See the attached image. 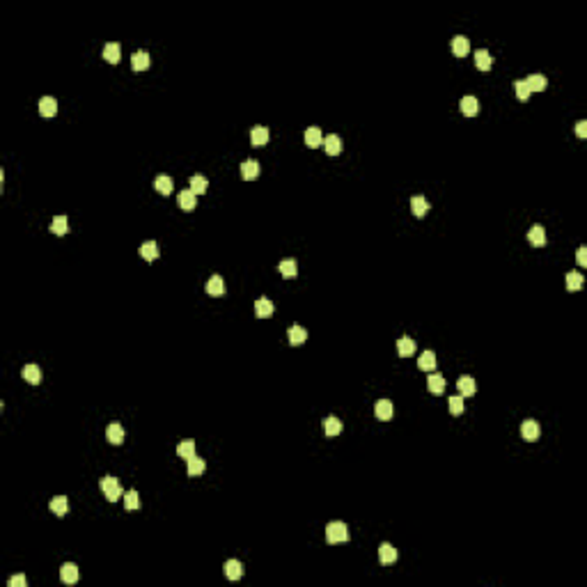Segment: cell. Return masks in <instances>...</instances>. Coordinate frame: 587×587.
<instances>
[{"mask_svg":"<svg viewBox=\"0 0 587 587\" xmlns=\"http://www.w3.org/2000/svg\"><path fill=\"white\" fill-rule=\"evenodd\" d=\"M51 511H53L55 516H65L67 511H69V500H67L65 495H58V498H53L51 500Z\"/></svg>","mask_w":587,"mask_h":587,"instance_id":"cell-24","label":"cell"},{"mask_svg":"<svg viewBox=\"0 0 587 587\" xmlns=\"http://www.w3.org/2000/svg\"><path fill=\"white\" fill-rule=\"evenodd\" d=\"M140 257L147 261H154L158 259V245L154 243V241H147V243L140 245Z\"/></svg>","mask_w":587,"mask_h":587,"instance_id":"cell-30","label":"cell"},{"mask_svg":"<svg viewBox=\"0 0 587 587\" xmlns=\"http://www.w3.org/2000/svg\"><path fill=\"white\" fill-rule=\"evenodd\" d=\"M259 163L257 161H252V158H248V161H243L241 163V177H243L245 181H250V179H257L259 177Z\"/></svg>","mask_w":587,"mask_h":587,"instance_id":"cell-3","label":"cell"},{"mask_svg":"<svg viewBox=\"0 0 587 587\" xmlns=\"http://www.w3.org/2000/svg\"><path fill=\"white\" fill-rule=\"evenodd\" d=\"M39 113H42V117H53L58 113V101L53 97H42L39 99Z\"/></svg>","mask_w":587,"mask_h":587,"instance_id":"cell-10","label":"cell"},{"mask_svg":"<svg viewBox=\"0 0 587 587\" xmlns=\"http://www.w3.org/2000/svg\"><path fill=\"white\" fill-rule=\"evenodd\" d=\"M21 376L28 381V383H33V386H39V383H42V370H39L37 365H33V363L23 367Z\"/></svg>","mask_w":587,"mask_h":587,"instance_id":"cell-7","label":"cell"},{"mask_svg":"<svg viewBox=\"0 0 587 587\" xmlns=\"http://www.w3.org/2000/svg\"><path fill=\"white\" fill-rule=\"evenodd\" d=\"M418 367L422 372H431L436 367V354L434 351H424L422 356L418 358Z\"/></svg>","mask_w":587,"mask_h":587,"instance_id":"cell-32","label":"cell"},{"mask_svg":"<svg viewBox=\"0 0 587 587\" xmlns=\"http://www.w3.org/2000/svg\"><path fill=\"white\" fill-rule=\"evenodd\" d=\"M149 65H152V58H149L147 51H138V53H133V58H131L133 71H145V69H149Z\"/></svg>","mask_w":587,"mask_h":587,"instance_id":"cell-5","label":"cell"},{"mask_svg":"<svg viewBox=\"0 0 587 587\" xmlns=\"http://www.w3.org/2000/svg\"><path fill=\"white\" fill-rule=\"evenodd\" d=\"M411 211H413V216L422 218L424 213L429 211V202H427V197H422V195L411 197Z\"/></svg>","mask_w":587,"mask_h":587,"instance_id":"cell-17","label":"cell"},{"mask_svg":"<svg viewBox=\"0 0 587 587\" xmlns=\"http://www.w3.org/2000/svg\"><path fill=\"white\" fill-rule=\"evenodd\" d=\"M326 541L328 544H344L349 541V527L342 521H333L326 525Z\"/></svg>","mask_w":587,"mask_h":587,"instance_id":"cell-1","label":"cell"},{"mask_svg":"<svg viewBox=\"0 0 587 587\" xmlns=\"http://www.w3.org/2000/svg\"><path fill=\"white\" fill-rule=\"evenodd\" d=\"M461 110H463V115H466V117H475V115L479 113V101L475 97H470V94H468V97L461 99Z\"/></svg>","mask_w":587,"mask_h":587,"instance_id":"cell-18","label":"cell"},{"mask_svg":"<svg viewBox=\"0 0 587 587\" xmlns=\"http://www.w3.org/2000/svg\"><path fill=\"white\" fill-rule=\"evenodd\" d=\"M287 337H289V342L296 347V344H303L305 340H308V331H305L303 326H291L287 331Z\"/></svg>","mask_w":587,"mask_h":587,"instance_id":"cell-28","label":"cell"},{"mask_svg":"<svg viewBox=\"0 0 587 587\" xmlns=\"http://www.w3.org/2000/svg\"><path fill=\"white\" fill-rule=\"evenodd\" d=\"M582 287V275L578 271H569L566 273V289L569 291H578Z\"/></svg>","mask_w":587,"mask_h":587,"instance_id":"cell-40","label":"cell"},{"mask_svg":"<svg viewBox=\"0 0 587 587\" xmlns=\"http://www.w3.org/2000/svg\"><path fill=\"white\" fill-rule=\"evenodd\" d=\"M225 576H227L229 580H239V578L243 576V564H241L239 560H227L225 562Z\"/></svg>","mask_w":587,"mask_h":587,"instance_id":"cell-16","label":"cell"},{"mask_svg":"<svg viewBox=\"0 0 587 587\" xmlns=\"http://www.w3.org/2000/svg\"><path fill=\"white\" fill-rule=\"evenodd\" d=\"M374 413L379 420H390L392 418V402L390 399H379L374 406Z\"/></svg>","mask_w":587,"mask_h":587,"instance_id":"cell-19","label":"cell"},{"mask_svg":"<svg viewBox=\"0 0 587 587\" xmlns=\"http://www.w3.org/2000/svg\"><path fill=\"white\" fill-rule=\"evenodd\" d=\"M395 560H397V550H395V546L381 544L379 546V562L381 564H392Z\"/></svg>","mask_w":587,"mask_h":587,"instance_id":"cell-15","label":"cell"},{"mask_svg":"<svg viewBox=\"0 0 587 587\" xmlns=\"http://www.w3.org/2000/svg\"><path fill=\"white\" fill-rule=\"evenodd\" d=\"M397 354L402 356V358L413 356L415 354V342L411 340V337H399V340H397Z\"/></svg>","mask_w":587,"mask_h":587,"instance_id":"cell-20","label":"cell"},{"mask_svg":"<svg viewBox=\"0 0 587 587\" xmlns=\"http://www.w3.org/2000/svg\"><path fill=\"white\" fill-rule=\"evenodd\" d=\"M450 413L452 415H461L463 413V397H450Z\"/></svg>","mask_w":587,"mask_h":587,"instance_id":"cell-43","label":"cell"},{"mask_svg":"<svg viewBox=\"0 0 587 587\" xmlns=\"http://www.w3.org/2000/svg\"><path fill=\"white\" fill-rule=\"evenodd\" d=\"M457 386H459V392H461V397H473L475 392H477V386H475V379H473V376H468V374L459 379V383H457Z\"/></svg>","mask_w":587,"mask_h":587,"instance_id":"cell-8","label":"cell"},{"mask_svg":"<svg viewBox=\"0 0 587 587\" xmlns=\"http://www.w3.org/2000/svg\"><path fill=\"white\" fill-rule=\"evenodd\" d=\"M60 578H62V582H67V585H74V582H78V566H76V564H71V562L62 564V569H60Z\"/></svg>","mask_w":587,"mask_h":587,"instance_id":"cell-11","label":"cell"},{"mask_svg":"<svg viewBox=\"0 0 587 587\" xmlns=\"http://www.w3.org/2000/svg\"><path fill=\"white\" fill-rule=\"evenodd\" d=\"M475 65H477V69L482 71H489L491 65H493V60H491V55L486 49H479L477 53H475Z\"/></svg>","mask_w":587,"mask_h":587,"instance_id":"cell-29","label":"cell"},{"mask_svg":"<svg viewBox=\"0 0 587 587\" xmlns=\"http://www.w3.org/2000/svg\"><path fill=\"white\" fill-rule=\"evenodd\" d=\"M468 51H470V42H468V37H463V35H457V37L452 39V53H454V55L463 58V55H468Z\"/></svg>","mask_w":587,"mask_h":587,"instance_id":"cell-13","label":"cell"},{"mask_svg":"<svg viewBox=\"0 0 587 587\" xmlns=\"http://www.w3.org/2000/svg\"><path fill=\"white\" fill-rule=\"evenodd\" d=\"M10 587H26V576L19 573V576H12L10 578Z\"/></svg>","mask_w":587,"mask_h":587,"instance_id":"cell-44","label":"cell"},{"mask_svg":"<svg viewBox=\"0 0 587 587\" xmlns=\"http://www.w3.org/2000/svg\"><path fill=\"white\" fill-rule=\"evenodd\" d=\"M207 188H209L207 177H202V174H195V177H190V190H193L195 195H202V193H204Z\"/></svg>","mask_w":587,"mask_h":587,"instance_id":"cell-38","label":"cell"},{"mask_svg":"<svg viewBox=\"0 0 587 587\" xmlns=\"http://www.w3.org/2000/svg\"><path fill=\"white\" fill-rule=\"evenodd\" d=\"M255 315L259 317V319H266V317L273 315V303L268 299H259L255 303Z\"/></svg>","mask_w":587,"mask_h":587,"instance_id":"cell-34","label":"cell"},{"mask_svg":"<svg viewBox=\"0 0 587 587\" xmlns=\"http://www.w3.org/2000/svg\"><path fill=\"white\" fill-rule=\"evenodd\" d=\"M186 461H188L186 470H188L190 477H195V475H202L204 470H207V463H204V459H200V457H190V459H186Z\"/></svg>","mask_w":587,"mask_h":587,"instance_id":"cell-23","label":"cell"},{"mask_svg":"<svg viewBox=\"0 0 587 587\" xmlns=\"http://www.w3.org/2000/svg\"><path fill=\"white\" fill-rule=\"evenodd\" d=\"M324 431H326V436H337L342 434V422L335 418V415H331V418L324 420Z\"/></svg>","mask_w":587,"mask_h":587,"instance_id":"cell-35","label":"cell"},{"mask_svg":"<svg viewBox=\"0 0 587 587\" xmlns=\"http://www.w3.org/2000/svg\"><path fill=\"white\" fill-rule=\"evenodd\" d=\"M101 491L106 493V498H108L110 502L120 500V495H122V486H120V482H117V477H113V475L101 479Z\"/></svg>","mask_w":587,"mask_h":587,"instance_id":"cell-2","label":"cell"},{"mask_svg":"<svg viewBox=\"0 0 587 587\" xmlns=\"http://www.w3.org/2000/svg\"><path fill=\"white\" fill-rule=\"evenodd\" d=\"M324 142V136H321V129L319 126H310L305 131V145L308 147H319Z\"/></svg>","mask_w":587,"mask_h":587,"instance_id":"cell-25","label":"cell"},{"mask_svg":"<svg viewBox=\"0 0 587 587\" xmlns=\"http://www.w3.org/2000/svg\"><path fill=\"white\" fill-rule=\"evenodd\" d=\"M324 145H326V154H331V156H337V154L342 152V138L335 136V133L324 138Z\"/></svg>","mask_w":587,"mask_h":587,"instance_id":"cell-21","label":"cell"},{"mask_svg":"<svg viewBox=\"0 0 587 587\" xmlns=\"http://www.w3.org/2000/svg\"><path fill=\"white\" fill-rule=\"evenodd\" d=\"M277 268H280V275L287 277V280L296 277V273H299V266H296V261H294V259H282Z\"/></svg>","mask_w":587,"mask_h":587,"instance_id":"cell-33","label":"cell"},{"mask_svg":"<svg viewBox=\"0 0 587 587\" xmlns=\"http://www.w3.org/2000/svg\"><path fill=\"white\" fill-rule=\"evenodd\" d=\"M106 438H108V443H113V445H120L122 440H124V427L117 422L108 424V429H106Z\"/></svg>","mask_w":587,"mask_h":587,"instance_id":"cell-9","label":"cell"},{"mask_svg":"<svg viewBox=\"0 0 587 587\" xmlns=\"http://www.w3.org/2000/svg\"><path fill=\"white\" fill-rule=\"evenodd\" d=\"M576 261H578V264H580V266H587V248H578Z\"/></svg>","mask_w":587,"mask_h":587,"instance_id":"cell-45","label":"cell"},{"mask_svg":"<svg viewBox=\"0 0 587 587\" xmlns=\"http://www.w3.org/2000/svg\"><path fill=\"white\" fill-rule=\"evenodd\" d=\"M539 434H541V429H539L537 420H525V422L521 424V436L525 440H537Z\"/></svg>","mask_w":587,"mask_h":587,"instance_id":"cell-4","label":"cell"},{"mask_svg":"<svg viewBox=\"0 0 587 587\" xmlns=\"http://www.w3.org/2000/svg\"><path fill=\"white\" fill-rule=\"evenodd\" d=\"M104 58L110 62V65H117L120 62V44L117 42H108L104 46Z\"/></svg>","mask_w":587,"mask_h":587,"instance_id":"cell-26","label":"cell"},{"mask_svg":"<svg viewBox=\"0 0 587 587\" xmlns=\"http://www.w3.org/2000/svg\"><path fill=\"white\" fill-rule=\"evenodd\" d=\"M527 241H530L532 245H537V248L546 245V229L541 227V225H534V227H530V232H527Z\"/></svg>","mask_w":587,"mask_h":587,"instance_id":"cell-12","label":"cell"},{"mask_svg":"<svg viewBox=\"0 0 587 587\" xmlns=\"http://www.w3.org/2000/svg\"><path fill=\"white\" fill-rule=\"evenodd\" d=\"M207 294L209 296H213V299H218V296H225V282L220 275H211L207 282Z\"/></svg>","mask_w":587,"mask_h":587,"instance_id":"cell-6","label":"cell"},{"mask_svg":"<svg viewBox=\"0 0 587 587\" xmlns=\"http://www.w3.org/2000/svg\"><path fill=\"white\" fill-rule=\"evenodd\" d=\"M172 177H168V174H158L156 179H154V188L158 190V193H163V195H170L172 193Z\"/></svg>","mask_w":587,"mask_h":587,"instance_id":"cell-22","label":"cell"},{"mask_svg":"<svg viewBox=\"0 0 587 587\" xmlns=\"http://www.w3.org/2000/svg\"><path fill=\"white\" fill-rule=\"evenodd\" d=\"M250 142L255 147L266 145V142H268V129H266V126H255V129L250 131Z\"/></svg>","mask_w":587,"mask_h":587,"instance_id":"cell-27","label":"cell"},{"mask_svg":"<svg viewBox=\"0 0 587 587\" xmlns=\"http://www.w3.org/2000/svg\"><path fill=\"white\" fill-rule=\"evenodd\" d=\"M195 197L197 195L188 188V190H181L179 195H177V202H179V207L184 209V211H193V209H195Z\"/></svg>","mask_w":587,"mask_h":587,"instance_id":"cell-14","label":"cell"},{"mask_svg":"<svg viewBox=\"0 0 587 587\" xmlns=\"http://www.w3.org/2000/svg\"><path fill=\"white\" fill-rule=\"evenodd\" d=\"M514 92H516L518 101H527V99H530V94H532L525 81H516V83H514Z\"/></svg>","mask_w":587,"mask_h":587,"instance_id":"cell-41","label":"cell"},{"mask_svg":"<svg viewBox=\"0 0 587 587\" xmlns=\"http://www.w3.org/2000/svg\"><path fill=\"white\" fill-rule=\"evenodd\" d=\"M177 454H179L181 459L195 457V440H181L179 445H177Z\"/></svg>","mask_w":587,"mask_h":587,"instance_id":"cell-37","label":"cell"},{"mask_svg":"<svg viewBox=\"0 0 587 587\" xmlns=\"http://www.w3.org/2000/svg\"><path fill=\"white\" fill-rule=\"evenodd\" d=\"M527 87H530V92H541V90H546V85H548V81H546L541 74H532L530 78H525Z\"/></svg>","mask_w":587,"mask_h":587,"instance_id":"cell-31","label":"cell"},{"mask_svg":"<svg viewBox=\"0 0 587 587\" xmlns=\"http://www.w3.org/2000/svg\"><path fill=\"white\" fill-rule=\"evenodd\" d=\"M576 136H578V138H585V136H587V122H585V120H580V122L576 124Z\"/></svg>","mask_w":587,"mask_h":587,"instance_id":"cell-46","label":"cell"},{"mask_svg":"<svg viewBox=\"0 0 587 587\" xmlns=\"http://www.w3.org/2000/svg\"><path fill=\"white\" fill-rule=\"evenodd\" d=\"M51 232L62 236V234L69 232V223H67V216H55L53 223H51Z\"/></svg>","mask_w":587,"mask_h":587,"instance_id":"cell-39","label":"cell"},{"mask_svg":"<svg viewBox=\"0 0 587 587\" xmlns=\"http://www.w3.org/2000/svg\"><path fill=\"white\" fill-rule=\"evenodd\" d=\"M124 507L126 509H138L140 507V500H138V491L136 489H131V491H126L124 493Z\"/></svg>","mask_w":587,"mask_h":587,"instance_id":"cell-42","label":"cell"},{"mask_svg":"<svg viewBox=\"0 0 587 587\" xmlns=\"http://www.w3.org/2000/svg\"><path fill=\"white\" fill-rule=\"evenodd\" d=\"M427 386H429V390L434 392V395H440V392H445V379L440 374H429Z\"/></svg>","mask_w":587,"mask_h":587,"instance_id":"cell-36","label":"cell"}]
</instances>
